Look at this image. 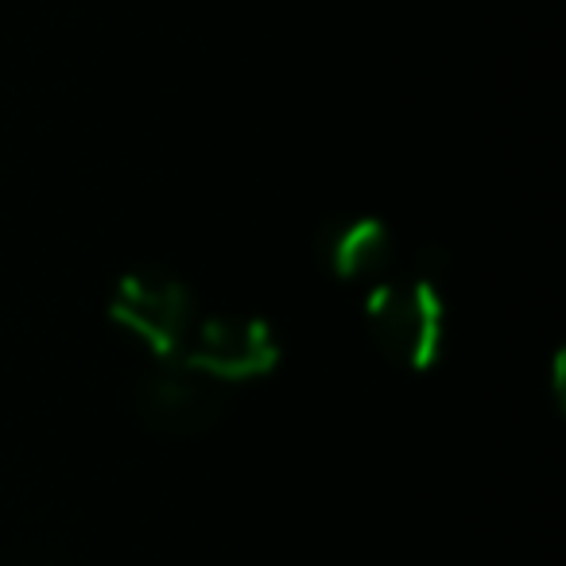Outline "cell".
<instances>
[{"mask_svg":"<svg viewBox=\"0 0 566 566\" xmlns=\"http://www.w3.org/2000/svg\"><path fill=\"white\" fill-rule=\"evenodd\" d=\"M283 349L275 338L272 323L264 318H202L190 331L179 361L187 369L202 373L213 385H249L268 373H275Z\"/></svg>","mask_w":566,"mask_h":566,"instance_id":"3","label":"cell"},{"mask_svg":"<svg viewBox=\"0 0 566 566\" xmlns=\"http://www.w3.org/2000/svg\"><path fill=\"white\" fill-rule=\"evenodd\" d=\"M109 318L156 361H179L195 331V292L164 268H136L113 287Z\"/></svg>","mask_w":566,"mask_h":566,"instance_id":"2","label":"cell"},{"mask_svg":"<svg viewBox=\"0 0 566 566\" xmlns=\"http://www.w3.org/2000/svg\"><path fill=\"white\" fill-rule=\"evenodd\" d=\"M218 385L206 380L202 373L187 369V365L167 361L159 373L136 380L133 388V411L159 434H175V439H195V434L210 431L221 419Z\"/></svg>","mask_w":566,"mask_h":566,"instance_id":"4","label":"cell"},{"mask_svg":"<svg viewBox=\"0 0 566 566\" xmlns=\"http://www.w3.org/2000/svg\"><path fill=\"white\" fill-rule=\"evenodd\" d=\"M365 323L377 349L408 373H431L447 349V300L439 283L419 280H388L373 283L365 295Z\"/></svg>","mask_w":566,"mask_h":566,"instance_id":"1","label":"cell"},{"mask_svg":"<svg viewBox=\"0 0 566 566\" xmlns=\"http://www.w3.org/2000/svg\"><path fill=\"white\" fill-rule=\"evenodd\" d=\"M392 229L373 213L326 221L318 233V260L342 283H380V272L392 264Z\"/></svg>","mask_w":566,"mask_h":566,"instance_id":"5","label":"cell"}]
</instances>
